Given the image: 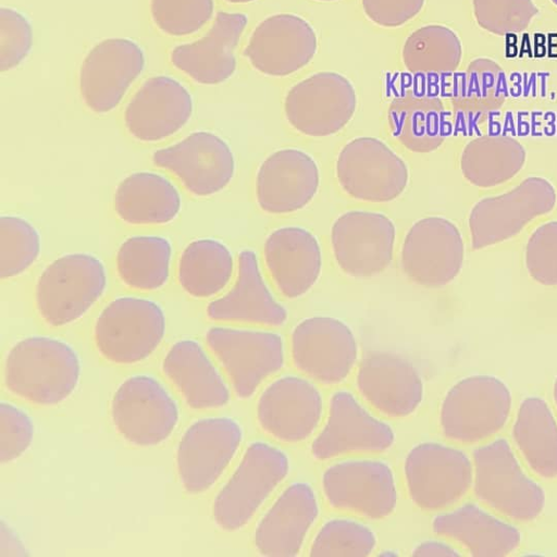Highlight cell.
<instances>
[{"mask_svg":"<svg viewBox=\"0 0 557 557\" xmlns=\"http://www.w3.org/2000/svg\"><path fill=\"white\" fill-rule=\"evenodd\" d=\"M81 362L65 342L48 336H29L9 350L3 368L5 387L34 405L62 403L76 388Z\"/></svg>","mask_w":557,"mask_h":557,"instance_id":"1","label":"cell"},{"mask_svg":"<svg viewBox=\"0 0 557 557\" xmlns=\"http://www.w3.org/2000/svg\"><path fill=\"white\" fill-rule=\"evenodd\" d=\"M104 264L96 256L74 252L59 257L39 275L35 301L42 320L64 326L82 318L104 294Z\"/></svg>","mask_w":557,"mask_h":557,"instance_id":"2","label":"cell"},{"mask_svg":"<svg viewBox=\"0 0 557 557\" xmlns=\"http://www.w3.org/2000/svg\"><path fill=\"white\" fill-rule=\"evenodd\" d=\"M473 491L478 499L521 522L536 519L545 506L543 488L524 473L504 438L473 451Z\"/></svg>","mask_w":557,"mask_h":557,"instance_id":"3","label":"cell"},{"mask_svg":"<svg viewBox=\"0 0 557 557\" xmlns=\"http://www.w3.org/2000/svg\"><path fill=\"white\" fill-rule=\"evenodd\" d=\"M288 471L289 458L284 450L267 442L251 443L214 498L212 513L215 523L230 532L242 529Z\"/></svg>","mask_w":557,"mask_h":557,"instance_id":"4","label":"cell"},{"mask_svg":"<svg viewBox=\"0 0 557 557\" xmlns=\"http://www.w3.org/2000/svg\"><path fill=\"white\" fill-rule=\"evenodd\" d=\"M511 394L492 375H471L453 385L440 410L444 435L459 443H478L497 433L507 422Z\"/></svg>","mask_w":557,"mask_h":557,"instance_id":"5","label":"cell"},{"mask_svg":"<svg viewBox=\"0 0 557 557\" xmlns=\"http://www.w3.org/2000/svg\"><path fill=\"white\" fill-rule=\"evenodd\" d=\"M165 333V314L153 300L123 296L100 312L94 330L96 346L103 358L131 364L149 357Z\"/></svg>","mask_w":557,"mask_h":557,"instance_id":"6","label":"cell"},{"mask_svg":"<svg viewBox=\"0 0 557 557\" xmlns=\"http://www.w3.org/2000/svg\"><path fill=\"white\" fill-rule=\"evenodd\" d=\"M404 472L412 502L424 510H438L458 502L473 482V463L451 446L423 442L406 456Z\"/></svg>","mask_w":557,"mask_h":557,"instance_id":"7","label":"cell"},{"mask_svg":"<svg viewBox=\"0 0 557 557\" xmlns=\"http://www.w3.org/2000/svg\"><path fill=\"white\" fill-rule=\"evenodd\" d=\"M206 342L231 379L239 398H249L284 363V344L271 331L213 326Z\"/></svg>","mask_w":557,"mask_h":557,"instance_id":"8","label":"cell"},{"mask_svg":"<svg viewBox=\"0 0 557 557\" xmlns=\"http://www.w3.org/2000/svg\"><path fill=\"white\" fill-rule=\"evenodd\" d=\"M341 187L352 198L369 202L396 199L407 187L405 161L384 141L358 137L348 141L336 161Z\"/></svg>","mask_w":557,"mask_h":557,"instance_id":"9","label":"cell"},{"mask_svg":"<svg viewBox=\"0 0 557 557\" xmlns=\"http://www.w3.org/2000/svg\"><path fill=\"white\" fill-rule=\"evenodd\" d=\"M111 416L116 431L136 446L165 441L178 422V408L163 385L150 375L126 379L116 389Z\"/></svg>","mask_w":557,"mask_h":557,"instance_id":"10","label":"cell"},{"mask_svg":"<svg viewBox=\"0 0 557 557\" xmlns=\"http://www.w3.org/2000/svg\"><path fill=\"white\" fill-rule=\"evenodd\" d=\"M357 95L351 82L335 72H320L294 85L284 101L289 124L308 136H329L355 114Z\"/></svg>","mask_w":557,"mask_h":557,"instance_id":"11","label":"cell"},{"mask_svg":"<svg viewBox=\"0 0 557 557\" xmlns=\"http://www.w3.org/2000/svg\"><path fill=\"white\" fill-rule=\"evenodd\" d=\"M556 203L554 186L543 177H528L512 190L480 200L469 215L475 249L504 242L530 221L548 213Z\"/></svg>","mask_w":557,"mask_h":557,"instance_id":"12","label":"cell"},{"mask_svg":"<svg viewBox=\"0 0 557 557\" xmlns=\"http://www.w3.org/2000/svg\"><path fill=\"white\" fill-rule=\"evenodd\" d=\"M243 435L240 424L230 417L193 423L176 450V468L184 490L190 494L209 490L236 455Z\"/></svg>","mask_w":557,"mask_h":557,"instance_id":"13","label":"cell"},{"mask_svg":"<svg viewBox=\"0 0 557 557\" xmlns=\"http://www.w3.org/2000/svg\"><path fill=\"white\" fill-rule=\"evenodd\" d=\"M330 505L370 519L389 516L397 504V486L388 463L379 459H351L331 465L322 475Z\"/></svg>","mask_w":557,"mask_h":557,"instance_id":"14","label":"cell"},{"mask_svg":"<svg viewBox=\"0 0 557 557\" xmlns=\"http://www.w3.org/2000/svg\"><path fill=\"white\" fill-rule=\"evenodd\" d=\"M152 163L175 175L196 197L218 194L235 174V158L228 144L206 131L194 132L174 145L156 150Z\"/></svg>","mask_w":557,"mask_h":557,"instance_id":"15","label":"cell"},{"mask_svg":"<svg viewBox=\"0 0 557 557\" xmlns=\"http://www.w3.org/2000/svg\"><path fill=\"white\" fill-rule=\"evenodd\" d=\"M292 356L302 373L333 385L349 375L358 358V345L346 323L336 318L315 315L295 326Z\"/></svg>","mask_w":557,"mask_h":557,"instance_id":"16","label":"cell"},{"mask_svg":"<svg viewBox=\"0 0 557 557\" xmlns=\"http://www.w3.org/2000/svg\"><path fill=\"white\" fill-rule=\"evenodd\" d=\"M463 253V242L457 226L445 218L428 216L409 228L403 243L400 263L412 282L435 288L457 276Z\"/></svg>","mask_w":557,"mask_h":557,"instance_id":"17","label":"cell"},{"mask_svg":"<svg viewBox=\"0 0 557 557\" xmlns=\"http://www.w3.org/2000/svg\"><path fill=\"white\" fill-rule=\"evenodd\" d=\"M145 67L141 48L127 38H108L85 57L79 91L86 107L98 114L114 110Z\"/></svg>","mask_w":557,"mask_h":557,"instance_id":"18","label":"cell"},{"mask_svg":"<svg viewBox=\"0 0 557 557\" xmlns=\"http://www.w3.org/2000/svg\"><path fill=\"white\" fill-rule=\"evenodd\" d=\"M396 230L386 215L354 210L332 225L331 243L339 268L354 277H371L391 263Z\"/></svg>","mask_w":557,"mask_h":557,"instance_id":"19","label":"cell"},{"mask_svg":"<svg viewBox=\"0 0 557 557\" xmlns=\"http://www.w3.org/2000/svg\"><path fill=\"white\" fill-rule=\"evenodd\" d=\"M317 49V34L305 18L278 13L255 28L244 54L258 72L282 77L305 67Z\"/></svg>","mask_w":557,"mask_h":557,"instance_id":"20","label":"cell"},{"mask_svg":"<svg viewBox=\"0 0 557 557\" xmlns=\"http://www.w3.org/2000/svg\"><path fill=\"white\" fill-rule=\"evenodd\" d=\"M323 413V398L318 387L298 375L273 381L260 395L257 419L274 438L298 443L317 429Z\"/></svg>","mask_w":557,"mask_h":557,"instance_id":"21","label":"cell"},{"mask_svg":"<svg viewBox=\"0 0 557 557\" xmlns=\"http://www.w3.org/2000/svg\"><path fill=\"white\" fill-rule=\"evenodd\" d=\"M395 440L393 429L371 414L348 391L330 399L324 426L312 442L311 454L325 460L351 451H383Z\"/></svg>","mask_w":557,"mask_h":557,"instance_id":"22","label":"cell"},{"mask_svg":"<svg viewBox=\"0 0 557 557\" xmlns=\"http://www.w3.org/2000/svg\"><path fill=\"white\" fill-rule=\"evenodd\" d=\"M193 114V98L183 84L159 75L147 79L124 111L127 132L143 143H157L181 131Z\"/></svg>","mask_w":557,"mask_h":557,"instance_id":"23","label":"cell"},{"mask_svg":"<svg viewBox=\"0 0 557 557\" xmlns=\"http://www.w3.org/2000/svg\"><path fill=\"white\" fill-rule=\"evenodd\" d=\"M356 383L363 398L385 416L404 418L414 412L423 399V381L407 358L388 351L366 355Z\"/></svg>","mask_w":557,"mask_h":557,"instance_id":"24","label":"cell"},{"mask_svg":"<svg viewBox=\"0 0 557 557\" xmlns=\"http://www.w3.org/2000/svg\"><path fill=\"white\" fill-rule=\"evenodd\" d=\"M320 172L314 159L296 148L271 153L256 177L259 207L272 214H286L307 206L318 191Z\"/></svg>","mask_w":557,"mask_h":557,"instance_id":"25","label":"cell"},{"mask_svg":"<svg viewBox=\"0 0 557 557\" xmlns=\"http://www.w3.org/2000/svg\"><path fill=\"white\" fill-rule=\"evenodd\" d=\"M247 23L244 13L219 12L203 37L172 50V64L198 84L224 83L236 70L234 50Z\"/></svg>","mask_w":557,"mask_h":557,"instance_id":"26","label":"cell"},{"mask_svg":"<svg viewBox=\"0 0 557 557\" xmlns=\"http://www.w3.org/2000/svg\"><path fill=\"white\" fill-rule=\"evenodd\" d=\"M319 517V502L311 485L296 482L287 486L255 532V545L263 556H296Z\"/></svg>","mask_w":557,"mask_h":557,"instance_id":"27","label":"cell"},{"mask_svg":"<svg viewBox=\"0 0 557 557\" xmlns=\"http://www.w3.org/2000/svg\"><path fill=\"white\" fill-rule=\"evenodd\" d=\"M213 321L245 322L278 326L286 322L287 310L265 284L257 255L250 249L238 255L237 277L233 287L207 307Z\"/></svg>","mask_w":557,"mask_h":557,"instance_id":"28","label":"cell"},{"mask_svg":"<svg viewBox=\"0 0 557 557\" xmlns=\"http://www.w3.org/2000/svg\"><path fill=\"white\" fill-rule=\"evenodd\" d=\"M264 261L278 290L287 298H297L318 281L322 252L311 232L299 226H284L265 239Z\"/></svg>","mask_w":557,"mask_h":557,"instance_id":"29","label":"cell"},{"mask_svg":"<svg viewBox=\"0 0 557 557\" xmlns=\"http://www.w3.org/2000/svg\"><path fill=\"white\" fill-rule=\"evenodd\" d=\"M162 371L193 409H215L230 400L223 377L194 339L176 342L162 361Z\"/></svg>","mask_w":557,"mask_h":557,"instance_id":"30","label":"cell"},{"mask_svg":"<svg viewBox=\"0 0 557 557\" xmlns=\"http://www.w3.org/2000/svg\"><path fill=\"white\" fill-rule=\"evenodd\" d=\"M433 531L462 544L472 556L503 557L513 553L521 534L513 525L488 513L475 504H465L437 515Z\"/></svg>","mask_w":557,"mask_h":557,"instance_id":"31","label":"cell"},{"mask_svg":"<svg viewBox=\"0 0 557 557\" xmlns=\"http://www.w3.org/2000/svg\"><path fill=\"white\" fill-rule=\"evenodd\" d=\"M182 208V197L165 176L149 171L126 176L114 193L116 215L131 225H161L172 222Z\"/></svg>","mask_w":557,"mask_h":557,"instance_id":"32","label":"cell"},{"mask_svg":"<svg viewBox=\"0 0 557 557\" xmlns=\"http://www.w3.org/2000/svg\"><path fill=\"white\" fill-rule=\"evenodd\" d=\"M393 136L407 149L426 153L445 140L449 122L443 102L434 95L406 90L388 108Z\"/></svg>","mask_w":557,"mask_h":557,"instance_id":"33","label":"cell"},{"mask_svg":"<svg viewBox=\"0 0 557 557\" xmlns=\"http://www.w3.org/2000/svg\"><path fill=\"white\" fill-rule=\"evenodd\" d=\"M512 437L533 472L557 478V422L545 400L535 396L522 400Z\"/></svg>","mask_w":557,"mask_h":557,"instance_id":"34","label":"cell"},{"mask_svg":"<svg viewBox=\"0 0 557 557\" xmlns=\"http://www.w3.org/2000/svg\"><path fill=\"white\" fill-rule=\"evenodd\" d=\"M234 273V258L226 245L213 238H199L183 250L177 280L191 297L209 298L222 292Z\"/></svg>","mask_w":557,"mask_h":557,"instance_id":"35","label":"cell"},{"mask_svg":"<svg viewBox=\"0 0 557 557\" xmlns=\"http://www.w3.org/2000/svg\"><path fill=\"white\" fill-rule=\"evenodd\" d=\"M172 252L171 242L163 236H132L122 243L116 252L117 275L133 289H160L170 277Z\"/></svg>","mask_w":557,"mask_h":557,"instance_id":"36","label":"cell"},{"mask_svg":"<svg viewBox=\"0 0 557 557\" xmlns=\"http://www.w3.org/2000/svg\"><path fill=\"white\" fill-rule=\"evenodd\" d=\"M524 161L525 150L518 140L507 136H482L466 145L460 168L471 184L493 187L515 176Z\"/></svg>","mask_w":557,"mask_h":557,"instance_id":"37","label":"cell"},{"mask_svg":"<svg viewBox=\"0 0 557 557\" xmlns=\"http://www.w3.org/2000/svg\"><path fill=\"white\" fill-rule=\"evenodd\" d=\"M458 36L443 25H425L406 39L401 58L406 69L420 76H441L455 72L461 61Z\"/></svg>","mask_w":557,"mask_h":557,"instance_id":"38","label":"cell"},{"mask_svg":"<svg viewBox=\"0 0 557 557\" xmlns=\"http://www.w3.org/2000/svg\"><path fill=\"white\" fill-rule=\"evenodd\" d=\"M507 95L505 74L492 60L478 59L456 76L453 104L458 112H482L498 108Z\"/></svg>","mask_w":557,"mask_h":557,"instance_id":"39","label":"cell"},{"mask_svg":"<svg viewBox=\"0 0 557 557\" xmlns=\"http://www.w3.org/2000/svg\"><path fill=\"white\" fill-rule=\"evenodd\" d=\"M41 239L37 228L17 215L0 218V277L12 278L27 271L38 259Z\"/></svg>","mask_w":557,"mask_h":557,"instance_id":"40","label":"cell"},{"mask_svg":"<svg viewBox=\"0 0 557 557\" xmlns=\"http://www.w3.org/2000/svg\"><path fill=\"white\" fill-rule=\"evenodd\" d=\"M375 546L376 536L368 525L349 518H333L315 534L309 555L364 557Z\"/></svg>","mask_w":557,"mask_h":557,"instance_id":"41","label":"cell"},{"mask_svg":"<svg viewBox=\"0 0 557 557\" xmlns=\"http://www.w3.org/2000/svg\"><path fill=\"white\" fill-rule=\"evenodd\" d=\"M214 10L213 0H150L154 25L164 34L187 36L207 24Z\"/></svg>","mask_w":557,"mask_h":557,"instance_id":"42","label":"cell"},{"mask_svg":"<svg viewBox=\"0 0 557 557\" xmlns=\"http://www.w3.org/2000/svg\"><path fill=\"white\" fill-rule=\"evenodd\" d=\"M478 24L495 35L520 33L537 13L532 0H473Z\"/></svg>","mask_w":557,"mask_h":557,"instance_id":"43","label":"cell"},{"mask_svg":"<svg viewBox=\"0 0 557 557\" xmlns=\"http://www.w3.org/2000/svg\"><path fill=\"white\" fill-rule=\"evenodd\" d=\"M33 47V28L28 20L12 8L0 9V71L18 66Z\"/></svg>","mask_w":557,"mask_h":557,"instance_id":"44","label":"cell"},{"mask_svg":"<svg viewBox=\"0 0 557 557\" xmlns=\"http://www.w3.org/2000/svg\"><path fill=\"white\" fill-rule=\"evenodd\" d=\"M530 275L543 285H557V221L543 224L531 235L525 247Z\"/></svg>","mask_w":557,"mask_h":557,"instance_id":"45","label":"cell"},{"mask_svg":"<svg viewBox=\"0 0 557 557\" xmlns=\"http://www.w3.org/2000/svg\"><path fill=\"white\" fill-rule=\"evenodd\" d=\"M34 424L29 416L16 406L2 401L0 405V461L11 462L30 446Z\"/></svg>","mask_w":557,"mask_h":557,"instance_id":"46","label":"cell"},{"mask_svg":"<svg viewBox=\"0 0 557 557\" xmlns=\"http://www.w3.org/2000/svg\"><path fill=\"white\" fill-rule=\"evenodd\" d=\"M425 0H361L364 14L382 27H398L416 17Z\"/></svg>","mask_w":557,"mask_h":557,"instance_id":"47","label":"cell"},{"mask_svg":"<svg viewBox=\"0 0 557 557\" xmlns=\"http://www.w3.org/2000/svg\"><path fill=\"white\" fill-rule=\"evenodd\" d=\"M24 544L3 520L0 528V557L26 556Z\"/></svg>","mask_w":557,"mask_h":557,"instance_id":"48","label":"cell"},{"mask_svg":"<svg viewBox=\"0 0 557 557\" xmlns=\"http://www.w3.org/2000/svg\"><path fill=\"white\" fill-rule=\"evenodd\" d=\"M412 555L414 556H449L456 557L460 556V553L456 550L449 544L435 541L428 540L419 543L412 550Z\"/></svg>","mask_w":557,"mask_h":557,"instance_id":"49","label":"cell"},{"mask_svg":"<svg viewBox=\"0 0 557 557\" xmlns=\"http://www.w3.org/2000/svg\"><path fill=\"white\" fill-rule=\"evenodd\" d=\"M553 396H554V400H555V404L557 406V379L554 383V387H553Z\"/></svg>","mask_w":557,"mask_h":557,"instance_id":"50","label":"cell"},{"mask_svg":"<svg viewBox=\"0 0 557 557\" xmlns=\"http://www.w3.org/2000/svg\"><path fill=\"white\" fill-rule=\"evenodd\" d=\"M230 3H248V2H251V1H255V0H225Z\"/></svg>","mask_w":557,"mask_h":557,"instance_id":"51","label":"cell"},{"mask_svg":"<svg viewBox=\"0 0 557 557\" xmlns=\"http://www.w3.org/2000/svg\"><path fill=\"white\" fill-rule=\"evenodd\" d=\"M319 1H336V0H319Z\"/></svg>","mask_w":557,"mask_h":557,"instance_id":"52","label":"cell"},{"mask_svg":"<svg viewBox=\"0 0 557 557\" xmlns=\"http://www.w3.org/2000/svg\"><path fill=\"white\" fill-rule=\"evenodd\" d=\"M557 5V0H552Z\"/></svg>","mask_w":557,"mask_h":557,"instance_id":"53","label":"cell"}]
</instances>
